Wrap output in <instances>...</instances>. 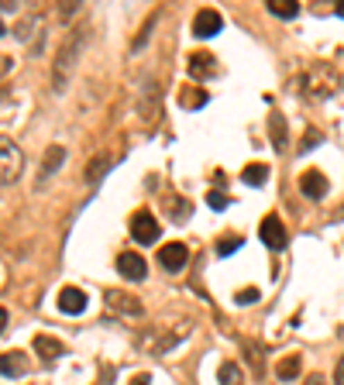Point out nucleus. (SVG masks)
<instances>
[{
	"instance_id": "29",
	"label": "nucleus",
	"mask_w": 344,
	"mask_h": 385,
	"mask_svg": "<svg viewBox=\"0 0 344 385\" xmlns=\"http://www.w3.org/2000/svg\"><path fill=\"white\" fill-rule=\"evenodd\" d=\"M258 296H261V292H258V289H241V292H238V296H234V303H255Z\"/></svg>"
},
{
	"instance_id": "21",
	"label": "nucleus",
	"mask_w": 344,
	"mask_h": 385,
	"mask_svg": "<svg viewBox=\"0 0 344 385\" xmlns=\"http://www.w3.org/2000/svg\"><path fill=\"white\" fill-rule=\"evenodd\" d=\"M241 179H245L248 186H265V183H268V165H265V162H252V165H245Z\"/></svg>"
},
{
	"instance_id": "22",
	"label": "nucleus",
	"mask_w": 344,
	"mask_h": 385,
	"mask_svg": "<svg viewBox=\"0 0 344 385\" xmlns=\"http://www.w3.org/2000/svg\"><path fill=\"white\" fill-rule=\"evenodd\" d=\"M217 379H221V385H245V375H241V368L234 361H224L217 368Z\"/></svg>"
},
{
	"instance_id": "31",
	"label": "nucleus",
	"mask_w": 344,
	"mask_h": 385,
	"mask_svg": "<svg viewBox=\"0 0 344 385\" xmlns=\"http://www.w3.org/2000/svg\"><path fill=\"white\" fill-rule=\"evenodd\" d=\"M131 385H152V375H138V379H135Z\"/></svg>"
},
{
	"instance_id": "24",
	"label": "nucleus",
	"mask_w": 344,
	"mask_h": 385,
	"mask_svg": "<svg viewBox=\"0 0 344 385\" xmlns=\"http://www.w3.org/2000/svg\"><path fill=\"white\" fill-rule=\"evenodd\" d=\"M241 244H245V241H241V234H224V238L217 241V255H221V258H227V255H234Z\"/></svg>"
},
{
	"instance_id": "30",
	"label": "nucleus",
	"mask_w": 344,
	"mask_h": 385,
	"mask_svg": "<svg viewBox=\"0 0 344 385\" xmlns=\"http://www.w3.org/2000/svg\"><path fill=\"white\" fill-rule=\"evenodd\" d=\"M303 385H327V379H324V375H307Z\"/></svg>"
},
{
	"instance_id": "14",
	"label": "nucleus",
	"mask_w": 344,
	"mask_h": 385,
	"mask_svg": "<svg viewBox=\"0 0 344 385\" xmlns=\"http://www.w3.org/2000/svg\"><path fill=\"white\" fill-rule=\"evenodd\" d=\"M59 310H62L66 316H80L86 310V292L76 286H66L59 292Z\"/></svg>"
},
{
	"instance_id": "12",
	"label": "nucleus",
	"mask_w": 344,
	"mask_h": 385,
	"mask_svg": "<svg viewBox=\"0 0 344 385\" xmlns=\"http://www.w3.org/2000/svg\"><path fill=\"white\" fill-rule=\"evenodd\" d=\"M300 190H303V196H310V199H324L327 190H331V183H327V176H324V172L307 169V172L300 176Z\"/></svg>"
},
{
	"instance_id": "20",
	"label": "nucleus",
	"mask_w": 344,
	"mask_h": 385,
	"mask_svg": "<svg viewBox=\"0 0 344 385\" xmlns=\"http://www.w3.org/2000/svg\"><path fill=\"white\" fill-rule=\"evenodd\" d=\"M265 7H268V14H275V17H282V21H293V17L300 14V3H296V0H268Z\"/></svg>"
},
{
	"instance_id": "7",
	"label": "nucleus",
	"mask_w": 344,
	"mask_h": 385,
	"mask_svg": "<svg viewBox=\"0 0 344 385\" xmlns=\"http://www.w3.org/2000/svg\"><path fill=\"white\" fill-rule=\"evenodd\" d=\"M186 334H179V330H152V334H145L141 337V351H148L152 358H159V355H166V351H172L179 341H182Z\"/></svg>"
},
{
	"instance_id": "4",
	"label": "nucleus",
	"mask_w": 344,
	"mask_h": 385,
	"mask_svg": "<svg viewBox=\"0 0 344 385\" xmlns=\"http://www.w3.org/2000/svg\"><path fill=\"white\" fill-rule=\"evenodd\" d=\"M131 238H135L138 244H155V241L162 238V224L152 217V210H138V213L131 217Z\"/></svg>"
},
{
	"instance_id": "34",
	"label": "nucleus",
	"mask_w": 344,
	"mask_h": 385,
	"mask_svg": "<svg viewBox=\"0 0 344 385\" xmlns=\"http://www.w3.org/2000/svg\"><path fill=\"white\" fill-rule=\"evenodd\" d=\"M0 38H3V21H0Z\"/></svg>"
},
{
	"instance_id": "6",
	"label": "nucleus",
	"mask_w": 344,
	"mask_h": 385,
	"mask_svg": "<svg viewBox=\"0 0 344 385\" xmlns=\"http://www.w3.org/2000/svg\"><path fill=\"white\" fill-rule=\"evenodd\" d=\"M258 238H261V244H265L268 251H282V248H286V224H282L275 213H268V217L261 220V227H258Z\"/></svg>"
},
{
	"instance_id": "15",
	"label": "nucleus",
	"mask_w": 344,
	"mask_h": 385,
	"mask_svg": "<svg viewBox=\"0 0 344 385\" xmlns=\"http://www.w3.org/2000/svg\"><path fill=\"white\" fill-rule=\"evenodd\" d=\"M186 66H189V76H193V80H207V76L217 73V59H214L210 52H193Z\"/></svg>"
},
{
	"instance_id": "17",
	"label": "nucleus",
	"mask_w": 344,
	"mask_h": 385,
	"mask_svg": "<svg viewBox=\"0 0 344 385\" xmlns=\"http://www.w3.org/2000/svg\"><path fill=\"white\" fill-rule=\"evenodd\" d=\"M300 372H303V358H300V355H286V358L279 361V368H275V375H279L282 382L300 379Z\"/></svg>"
},
{
	"instance_id": "19",
	"label": "nucleus",
	"mask_w": 344,
	"mask_h": 385,
	"mask_svg": "<svg viewBox=\"0 0 344 385\" xmlns=\"http://www.w3.org/2000/svg\"><path fill=\"white\" fill-rule=\"evenodd\" d=\"M268 134H272V148L286 152V120H282V114H268Z\"/></svg>"
},
{
	"instance_id": "13",
	"label": "nucleus",
	"mask_w": 344,
	"mask_h": 385,
	"mask_svg": "<svg viewBox=\"0 0 344 385\" xmlns=\"http://www.w3.org/2000/svg\"><path fill=\"white\" fill-rule=\"evenodd\" d=\"M62 162H66V148H62V145H49V148H45V162H42V169H38V186L49 183V179L62 169Z\"/></svg>"
},
{
	"instance_id": "23",
	"label": "nucleus",
	"mask_w": 344,
	"mask_h": 385,
	"mask_svg": "<svg viewBox=\"0 0 344 385\" xmlns=\"http://www.w3.org/2000/svg\"><path fill=\"white\" fill-rule=\"evenodd\" d=\"M241 351H245V358H248V368H252L258 379H261V375H265V361H261V351H258L252 341H241Z\"/></svg>"
},
{
	"instance_id": "28",
	"label": "nucleus",
	"mask_w": 344,
	"mask_h": 385,
	"mask_svg": "<svg viewBox=\"0 0 344 385\" xmlns=\"http://www.w3.org/2000/svg\"><path fill=\"white\" fill-rule=\"evenodd\" d=\"M207 203H210L214 210H224V206H227V196H224L221 190H210L207 192Z\"/></svg>"
},
{
	"instance_id": "3",
	"label": "nucleus",
	"mask_w": 344,
	"mask_h": 385,
	"mask_svg": "<svg viewBox=\"0 0 344 385\" xmlns=\"http://www.w3.org/2000/svg\"><path fill=\"white\" fill-rule=\"evenodd\" d=\"M21 169H24V155L14 141L0 138V186H14L21 179Z\"/></svg>"
},
{
	"instance_id": "16",
	"label": "nucleus",
	"mask_w": 344,
	"mask_h": 385,
	"mask_svg": "<svg viewBox=\"0 0 344 385\" xmlns=\"http://www.w3.org/2000/svg\"><path fill=\"white\" fill-rule=\"evenodd\" d=\"M35 355H38L42 361H59V358L66 355V344L55 341V337H49V334H38V337H35Z\"/></svg>"
},
{
	"instance_id": "5",
	"label": "nucleus",
	"mask_w": 344,
	"mask_h": 385,
	"mask_svg": "<svg viewBox=\"0 0 344 385\" xmlns=\"http://www.w3.org/2000/svg\"><path fill=\"white\" fill-rule=\"evenodd\" d=\"M107 306L117 313V316H128V320H138V316H145V306H141V299L138 296H128V292H121V289H107Z\"/></svg>"
},
{
	"instance_id": "26",
	"label": "nucleus",
	"mask_w": 344,
	"mask_h": 385,
	"mask_svg": "<svg viewBox=\"0 0 344 385\" xmlns=\"http://www.w3.org/2000/svg\"><path fill=\"white\" fill-rule=\"evenodd\" d=\"M320 138H324V134H320V131H313V127H310V131H307V134H303V141H300V152H310V148H313V145H320Z\"/></svg>"
},
{
	"instance_id": "32",
	"label": "nucleus",
	"mask_w": 344,
	"mask_h": 385,
	"mask_svg": "<svg viewBox=\"0 0 344 385\" xmlns=\"http://www.w3.org/2000/svg\"><path fill=\"white\" fill-rule=\"evenodd\" d=\"M3 327H7V310L0 306V334H3Z\"/></svg>"
},
{
	"instance_id": "18",
	"label": "nucleus",
	"mask_w": 344,
	"mask_h": 385,
	"mask_svg": "<svg viewBox=\"0 0 344 385\" xmlns=\"http://www.w3.org/2000/svg\"><path fill=\"white\" fill-rule=\"evenodd\" d=\"M203 103H207V90H203V87H182V90H179V107L200 110Z\"/></svg>"
},
{
	"instance_id": "2",
	"label": "nucleus",
	"mask_w": 344,
	"mask_h": 385,
	"mask_svg": "<svg viewBox=\"0 0 344 385\" xmlns=\"http://www.w3.org/2000/svg\"><path fill=\"white\" fill-rule=\"evenodd\" d=\"M300 87H303V96H307V100L324 103V100H331V96L341 90V73H338L331 62H317V66H310V69L303 73Z\"/></svg>"
},
{
	"instance_id": "9",
	"label": "nucleus",
	"mask_w": 344,
	"mask_h": 385,
	"mask_svg": "<svg viewBox=\"0 0 344 385\" xmlns=\"http://www.w3.org/2000/svg\"><path fill=\"white\" fill-rule=\"evenodd\" d=\"M221 28H224L221 10H214V7L196 10V17H193V35L196 38H214V35H221Z\"/></svg>"
},
{
	"instance_id": "8",
	"label": "nucleus",
	"mask_w": 344,
	"mask_h": 385,
	"mask_svg": "<svg viewBox=\"0 0 344 385\" xmlns=\"http://www.w3.org/2000/svg\"><path fill=\"white\" fill-rule=\"evenodd\" d=\"M159 265H162L166 272H182V269L189 265V248H186L182 241L162 244V251H159Z\"/></svg>"
},
{
	"instance_id": "25",
	"label": "nucleus",
	"mask_w": 344,
	"mask_h": 385,
	"mask_svg": "<svg viewBox=\"0 0 344 385\" xmlns=\"http://www.w3.org/2000/svg\"><path fill=\"white\" fill-rule=\"evenodd\" d=\"M103 172H107V155H96V159L89 162V169H86V179L96 183V179H103Z\"/></svg>"
},
{
	"instance_id": "10",
	"label": "nucleus",
	"mask_w": 344,
	"mask_h": 385,
	"mask_svg": "<svg viewBox=\"0 0 344 385\" xmlns=\"http://www.w3.org/2000/svg\"><path fill=\"white\" fill-rule=\"evenodd\" d=\"M117 272L128 283H141L148 276V265H145V258L138 251H124V255H117Z\"/></svg>"
},
{
	"instance_id": "11",
	"label": "nucleus",
	"mask_w": 344,
	"mask_h": 385,
	"mask_svg": "<svg viewBox=\"0 0 344 385\" xmlns=\"http://www.w3.org/2000/svg\"><path fill=\"white\" fill-rule=\"evenodd\" d=\"M28 368H31V361H28L24 351H7V355H0V375H3V379H24Z\"/></svg>"
},
{
	"instance_id": "1",
	"label": "nucleus",
	"mask_w": 344,
	"mask_h": 385,
	"mask_svg": "<svg viewBox=\"0 0 344 385\" xmlns=\"http://www.w3.org/2000/svg\"><path fill=\"white\" fill-rule=\"evenodd\" d=\"M83 45H86V28H73V31L66 35V42L59 45L55 73H52V90H55V93H62V90L69 87V76H73V69H76V62H80Z\"/></svg>"
},
{
	"instance_id": "33",
	"label": "nucleus",
	"mask_w": 344,
	"mask_h": 385,
	"mask_svg": "<svg viewBox=\"0 0 344 385\" xmlns=\"http://www.w3.org/2000/svg\"><path fill=\"white\" fill-rule=\"evenodd\" d=\"M338 14H341V17H344V3H338Z\"/></svg>"
},
{
	"instance_id": "27",
	"label": "nucleus",
	"mask_w": 344,
	"mask_h": 385,
	"mask_svg": "<svg viewBox=\"0 0 344 385\" xmlns=\"http://www.w3.org/2000/svg\"><path fill=\"white\" fill-rule=\"evenodd\" d=\"M35 24H38V17H24V21L17 24V38H21V42H28V38H31V28H35Z\"/></svg>"
}]
</instances>
